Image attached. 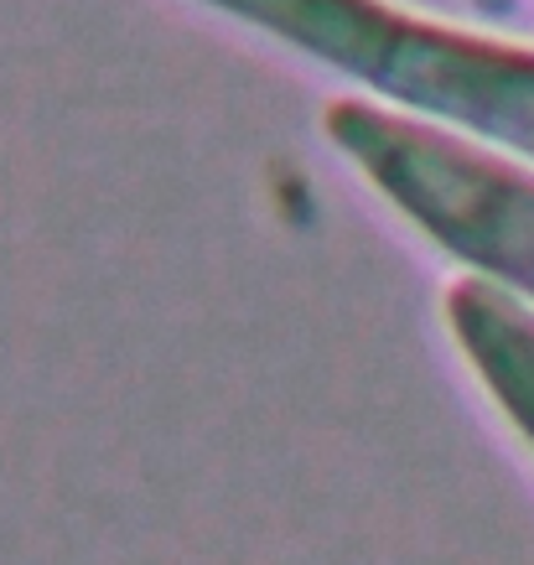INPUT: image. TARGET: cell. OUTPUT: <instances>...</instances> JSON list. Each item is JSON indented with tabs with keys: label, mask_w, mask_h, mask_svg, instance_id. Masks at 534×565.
<instances>
[{
	"label": "cell",
	"mask_w": 534,
	"mask_h": 565,
	"mask_svg": "<svg viewBox=\"0 0 534 565\" xmlns=\"http://www.w3.org/2000/svg\"><path fill=\"white\" fill-rule=\"evenodd\" d=\"M322 136L410 228L467 265L472 280L534 307L530 167L380 99H332L322 109Z\"/></svg>",
	"instance_id": "cell-1"
},
{
	"label": "cell",
	"mask_w": 534,
	"mask_h": 565,
	"mask_svg": "<svg viewBox=\"0 0 534 565\" xmlns=\"http://www.w3.org/2000/svg\"><path fill=\"white\" fill-rule=\"evenodd\" d=\"M441 317L457 353L483 379L488 399L509 415V426L534 451V307L488 280L462 275L441 296Z\"/></svg>",
	"instance_id": "cell-2"
}]
</instances>
